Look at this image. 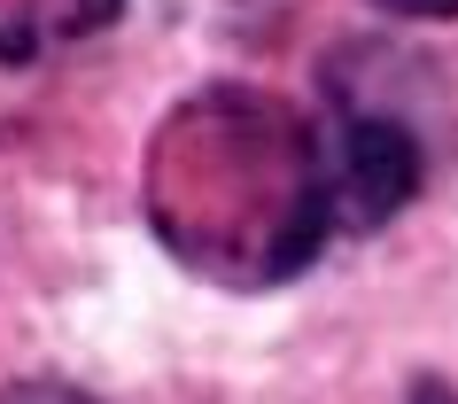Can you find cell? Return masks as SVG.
Wrapping results in <instances>:
<instances>
[{
	"mask_svg": "<svg viewBox=\"0 0 458 404\" xmlns=\"http://www.w3.org/2000/svg\"><path fill=\"white\" fill-rule=\"evenodd\" d=\"M0 404H94V397L63 389V381H24V389H0Z\"/></svg>",
	"mask_w": 458,
	"mask_h": 404,
	"instance_id": "2",
	"label": "cell"
},
{
	"mask_svg": "<svg viewBox=\"0 0 458 404\" xmlns=\"http://www.w3.org/2000/svg\"><path fill=\"white\" fill-rule=\"evenodd\" d=\"M342 187L358 202V218H396L420 187V148H411L404 125L388 117H358L350 125V148H342Z\"/></svg>",
	"mask_w": 458,
	"mask_h": 404,
	"instance_id": "1",
	"label": "cell"
},
{
	"mask_svg": "<svg viewBox=\"0 0 458 404\" xmlns=\"http://www.w3.org/2000/svg\"><path fill=\"white\" fill-rule=\"evenodd\" d=\"M381 8H396V16H420V24H451L458 0H381Z\"/></svg>",
	"mask_w": 458,
	"mask_h": 404,
	"instance_id": "3",
	"label": "cell"
},
{
	"mask_svg": "<svg viewBox=\"0 0 458 404\" xmlns=\"http://www.w3.org/2000/svg\"><path fill=\"white\" fill-rule=\"evenodd\" d=\"M411 404H458V389H451V381H420V389H411Z\"/></svg>",
	"mask_w": 458,
	"mask_h": 404,
	"instance_id": "4",
	"label": "cell"
}]
</instances>
